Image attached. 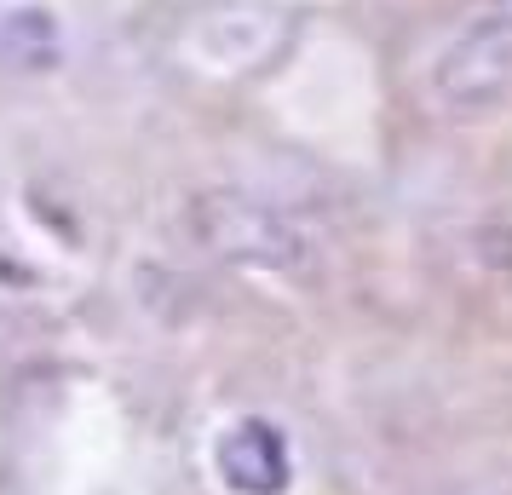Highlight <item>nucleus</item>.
<instances>
[{"label":"nucleus","instance_id":"nucleus-1","mask_svg":"<svg viewBox=\"0 0 512 495\" xmlns=\"http://www.w3.org/2000/svg\"><path fill=\"white\" fill-rule=\"evenodd\" d=\"M185 236L208 260L254 277H305L317 265V236L254 190H196L185 202Z\"/></svg>","mask_w":512,"mask_h":495},{"label":"nucleus","instance_id":"nucleus-2","mask_svg":"<svg viewBox=\"0 0 512 495\" xmlns=\"http://www.w3.org/2000/svg\"><path fill=\"white\" fill-rule=\"evenodd\" d=\"M426 98L443 116H489L512 98V0H495L449 29L426 64Z\"/></svg>","mask_w":512,"mask_h":495},{"label":"nucleus","instance_id":"nucleus-3","mask_svg":"<svg viewBox=\"0 0 512 495\" xmlns=\"http://www.w3.org/2000/svg\"><path fill=\"white\" fill-rule=\"evenodd\" d=\"M213 472L231 495H288L294 490V444L265 415H236L213 438Z\"/></svg>","mask_w":512,"mask_h":495},{"label":"nucleus","instance_id":"nucleus-4","mask_svg":"<svg viewBox=\"0 0 512 495\" xmlns=\"http://www.w3.org/2000/svg\"><path fill=\"white\" fill-rule=\"evenodd\" d=\"M277 29V12L265 6H213L185 29V58L208 75H236L271 52Z\"/></svg>","mask_w":512,"mask_h":495},{"label":"nucleus","instance_id":"nucleus-5","mask_svg":"<svg viewBox=\"0 0 512 495\" xmlns=\"http://www.w3.org/2000/svg\"><path fill=\"white\" fill-rule=\"evenodd\" d=\"M70 29L47 0H0V70L12 75H47L64 64Z\"/></svg>","mask_w":512,"mask_h":495}]
</instances>
